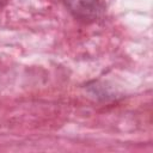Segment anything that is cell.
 I'll use <instances>...</instances> for the list:
<instances>
[{
    "label": "cell",
    "instance_id": "obj_1",
    "mask_svg": "<svg viewBox=\"0 0 153 153\" xmlns=\"http://www.w3.org/2000/svg\"><path fill=\"white\" fill-rule=\"evenodd\" d=\"M66 5L75 17L84 19L94 18L100 11L97 0H66Z\"/></svg>",
    "mask_w": 153,
    "mask_h": 153
}]
</instances>
